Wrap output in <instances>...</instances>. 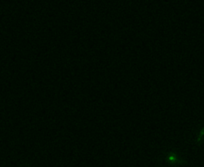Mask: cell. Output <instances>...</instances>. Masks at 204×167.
<instances>
[{"mask_svg": "<svg viewBox=\"0 0 204 167\" xmlns=\"http://www.w3.org/2000/svg\"><path fill=\"white\" fill-rule=\"evenodd\" d=\"M204 136V128H203L202 129V130H201L200 134H199V137H198V143L201 142V140H202V137H203Z\"/></svg>", "mask_w": 204, "mask_h": 167, "instance_id": "6da1fadb", "label": "cell"}, {"mask_svg": "<svg viewBox=\"0 0 204 167\" xmlns=\"http://www.w3.org/2000/svg\"><path fill=\"white\" fill-rule=\"evenodd\" d=\"M168 159H169V160H171V161H175V162H176V161H178L177 160V159L176 158L175 156H173V155H172V156H170V157H169Z\"/></svg>", "mask_w": 204, "mask_h": 167, "instance_id": "7a4b0ae2", "label": "cell"}]
</instances>
